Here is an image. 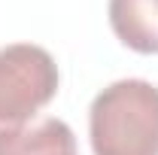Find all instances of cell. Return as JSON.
I'll return each mask as SVG.
<instances>
[{
	"label": "cell",
	"instance_id": "obj_2",
	"mask_svg": "<svg viewBox=\"0 0 158 155\" xmlns=\"http://www.w3.org/2000/svg\"><path fill=\"white\" fill-rule=\"evenodd\" d=\"M58 94V64L34 43L0 49V134L19 131Z\"/></svg>",
	"mask_w": 158,
	"mask_h": 155
},
{
	"label": "cell",
	"instance_id": "obj_1",
	"mask_svg": "<svg viewBox=\"0 0 158 155\" xmlns=\"http://www.w3.org/2000/svg\"><path fill=\"white\" fill-rule=\"evenodd\" d=\"M88 137L94 155H158V85L118 79L98 91Z\"/></svg>",
	"mask_w": 158,
	"mask_h": 155
},
{
	"label": "cell",
	"instance_id": "obj_3",
	"mask_svg": "<svg viewBox=\"0 0 158 155\" xmlns=\"http://www.w3.org/2000/svg\"><path fill=\"white\" fill-rule=\"evenodd\" d=\"M0 155H76V137L64 119L46 116L0 134Z\"/></svg>",
	"mask_w": 158,
	"mask_h": 155
},
{
	"label": "cell",
	"instance_id": "obj_4",
	"mask_svg": "<svg viewBox=\"0 0 158 155\" xmlns=\"http://www.w3.org/2000/svg\"><path fill=\"white\" fill-rule=\"evenodd\" d=\"M110 27L122 46L158 55V0H110Z\"/></svg>",
	"mask_w": 158,
	"mask_h": 155
}]
</instances>
